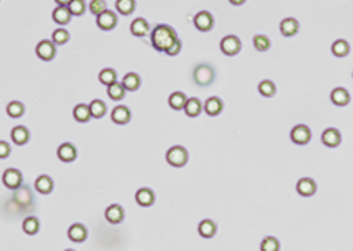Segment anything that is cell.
<instances>
[{"label": "cell", "mask_w": 353, "mask_h": 251, "mask_svg": "<svg viewBox=\"0 0 353 251\" xmlns=\"http://www.w3.org/2000/svg\"><path fill=\"white\" fill-rule=\"evenodd\" d=\"M177 40V34L173 27L167 24H158L150 33V42L155 50L165 51Z\"/></svg>", "instance_id": "1"}, {"label": "cell", "mask_w": 353, "mask_h": 251, "mask_svg": "<svg viewBox=\"0 0 353 251\" xmlns=\"http://www.w3.org/2000/svg\"><path fill=\"white\" fill-rule=\"evenodd\" d=\"M166 161L175 167H182L189 161V152L180 145L172 146L166 153Z\"/></svg>", "instance_id": "2"}, {"label": "cell", "mask_w": 353, "mask_h": 251, "mask_svg": "<svg viewBox=\"0 0 353 251\" xmlns=\"http://www.w3.org/2000/svg\"><path fill=\"white\" fill-rule=\"evenodd\" d=\"M193 78L196 81L197 85H202V87H207L208 84H211V81L214 80V71L210 65L207 64H202V65H197L193 71Z\"/></svg>", "instance_id": "3"}, {"label": "cell", "mask_w": 353, "mask_h": 251, "mask_svg": "<svg viewBox=\"0 0 353 251\" xmlns=\"http://www.w3.org/2000/svg\"><path fill=\"white\" fill-rule=\"evenodd\" d=\"M1 180H3V185L7 188V189H12V190H16L21 186L23 183V175L20 170L17 169H13V167H9L3 172V176H1Z\"/></svg>", "instance_id": "4"}, {"label": "cell", "mask_w": 353, "mask_h": 251, "mask_svg": "<svg viewBox=\"0 0 353 251\" xmlns=\"http://www.w3.org/2000/svg\"><path fill=\"white\" fill-rule=\"evenodd\" d=\"M220 48L226 56L233 57V56L240 53V50H241V42H240V39H238L237 36L230 34V36H226V37L221 40Z\"/></svg>", "instance_id": "5"}, {"label": "cell", "mask_w": 353, "mask_h": 251, "mask_svg": "<svg viewBox=\"0 0 353 251\" xmlns=\"http://www.w3.org/2000/svg\"><path fill=\"white\" fill-rule=\"evenodd\" d=\"M312 138V132L307 125H296L291 131V141L296 145H307Z\"/></svg>", "instance_id": "6"}, {"label": "cell", "mask_w": 353, "mask_h": 251, "mask_svg": "<svg viewBox=\"0 0 353 251\" xmlns=\"http://www.w3.org/2000/svg\"><path fill=\"white\" fill-rule=\"evenodd\" d=\"M37 57L43 61H50L56 57V44L51 40H43L36 47Z\"/></svg>", "instance_id": "7"}, {"label": "cell", "mask_w": 353, "mask_h": 251, "mask_svg": "<svg viewBox=\"0 0 353 251\" xmlns=\"http://www.w3.org/2000/svg\"><path fill=\"white\" fill-rule=\"evenodd\" d=\"M193 23H194L196 29L200 30V31H210L214 26V19H213L211 13H208L207 10H202L194 16Z\"/></svg>", "instance_id": "8"}, {"label": "cell", "mask_w": 353, "mask_h": 251, "mask_svg": "<svg viewBox=\"0 0 353 251\" xmlns=\"http://www.w3.org/2000/svg\"><path fill=\"white\" fill-rule=\"evenodd\" d=\"M316 189H318V188H316V183H315V180L311 179V177H302V179H299L298 183H296V192H298V194L304 196V197L313 196V194L316 193Z\"/></svg>", "instance_id": "9"}, {"label": "cell", "mask_w": 353, "mask_h": 251, "mask_svg": "<svg viewBox=\"0 0 353 251\" xmlns=\"http://www.w3.org/2000/svg\"><path fill=\"white\" fill-rule=\"evenodd\" d=\"M118 23L117 15L112 10H105L103 15L97 16V26L101 30H112Z\"/></svg>", "instance_id": "10"}, {"label": "cell", "mask_w": 353, "mask_h": 251, "mask_svg": "<svg viewBox=\"0 0 353 251\" xmlns=\"http://www.w3.org/2000/svg\"><path fill=\"white\" fill-rule=\"evenodd\" d=\"M342 142V135L336 128H328L322 133V144L328 148H336Z\"/></svg>", "instance_id": "11"}, {"label": "cell", "mask_w": 353, "mask_h": 251, "mask_svg": "<svg viewBox=\"0 0 353 251\" xmlns=\"http://www.w3.org/2000/svg\"><path fill=\"white\" fill-rule=\"evenodd\" d=\"M111 119L117 125H125L131 121V111L125 105H118L111 112Z\"/></svg>", "instance_id": "12"}, {"label": "cell", "mask_w": 353, "mask_h": 251, "mask_svg": "<svg viewBox=\"0 0 353 251\" xmlns=\"http://www.w3.org/2000/svg\"><path fill=\"white\" fill-rule=\"evenodd\" d=\"M68 238L74 241V243H83V241H85L87 240V237H88V230H87V227L84 226V224H81V223H75L73 224L70 229H68Z\"/></svg>", "instance_id": "13"}, {"label": "cell", "mask_w": 353, "mask_h": 251, "mask_svg": "<svg viewBox=\"0 0 353 251\" xmlns=\"http://www.w3.org/2000/svg\"><path fill=\"white\" fill-rule=\"evenodd\" d=\"M57 156L61 162H73L77 159V148L73 144L65 142L62 145H60L57 149Z\"/></svg>", "instance_id": "14"}, {"label": "cell", "mask_w": 353, "mask_h": 251, "mask_svg": "<svg viewBox=\"0 0 353 251\" xmlns=\"http://www.w3.org/2000/svg\"><path fill=\"white\" fill-rule=\"evenodd\" d=\"M135 200L139 206L149 207L155 203V193L149 188H142L135 194Z\"/></svg>", "instance_id": "15"}, {"label": "cell", "mask_w": 353, "mask_h": 251, "mask_svg": "<svg viewBox=\"0 0 353 251\" xmlns=\"http://www.w3.org/2000/svg\"><path fill=\"white\" fill-rule=\"evenodd\" d=\"M224 108V104L221 101L219 97H210L207 98L206 103H205V112H206L208 117H217L223 111Z\"/></svg>", "instance_id": "16"}, {"label": "cell", "mask_w": 353, "mask_h": 251, "mask_svg": "<svg viewBox=\"0 0 353 251\" xmlns=\"http://www.w3.org/2000/svg\"><path fill=\"white\" fill-rule=\"evenodd\" d=\"M331 101L338 106H345L351 103V94L346 88L338 87L331 92Z\"/></svg>", "instance_id": "17"}, {"label": "cell", "mask_w": 353, "mask_h": 251, "mask_svg": "<svg viewBox=\"0 0 353 251\" xmlns=\"http://www.w3.org/2000/svg\"><path fill=\"white\" fill-rule=\"evenodd\" d=\"M280 30L281 33H282V36H285V37H292V36H295V34L298 33V30H299V23H298V20L294 19V17L284 19V20L281 21Z\"/></svg>", "instance_id": "18"}, {"label": "cell", "mask_w": 353, "mask_h": 251, "mask_svg": "<svg viewBox=\"0 0 353 251\" xmlns=\"http://www.w3.org/2000/svg\"><path fill=\"white\" fill-rule=\"evenodd\" d=\"M71 12L68 9V6H57L54 10H53V20L60 24V26H65L70 23L71 20Z\"/></svg>", "instance_id": "19"}, {"label": "cell", "mask_w": 353, "mask_h": 251, "mask_svg": "<svg viewBox=\"0 0 353 251\" xmlns=\"http://www.w3.org/2000/svg\"><path fill=\"white\" fill-rule=\"evenodd\" d=\"M124 209L119 205H111L105 210V219L111 224H119L124 220Z\"/></svg>", "instance_id": "20"}, {"label": "cell", "mask_w": 353, "mask_h": 251, "mask_svg": "<svg viewBox=\"0 0 353 251\" xmlns=\"http://www.w3.org/2000/svg\"><path fill=\"white\" fill-rule=\"evenodd\" d=\"M34 188H36L37 192L42 193V194H48V193L53 192V189H54V182H53V179L50 176L42 175V176H39L36 179Z\"/></svg>", "instance_id": "21"}, {"label": "cell", "mask_w": 353, "mask_h": 251, "mask_svg": "<svg viewBox=\"0 0 353 251\" xmlns=\"http://www.w3.org/2000/svg\"><path fill=\"white\" fill-rule=\"evenodd\" d=\"M10 136L13 139L16 145H26L29 142L30 139V131L23 126V125H19V126H15L10 132Z\"/></svg>", "instance_id": "22"}, {"label": "cell", "mask_w": 353, "mask_h": 251, "mask_svg": "<svg viewBox=\"0 0 353 251\" xmlns=\"http://www.w3.org/2000/svg\"><path fill=\"white\" fill-rule=\"evenodd\" d=\"M202 109H205V105L202 104V101L199 98H189L187 103H186V106H185V112L187 117L190 118H196L202 114Z\"/></svg>", "instance_id": "23"}, {"label": "cell", "mask_w": 353, "mask_h": 251, "mask_svg": "<svg viewBox=\"0 0 353 251\" xmlns=\"http://www.w3.org/2000/svg\"><path fill=\"white\" fill-rule=\"evenodd\" d=\"M149 30H150V27H149L147 21L144 17H138L131 23V33L136 37H145V36H147Z\"/></svg>", "instance_id": "24"}, {"label": "cell", "mask_w": 353, "mask_h": 251, "mask_svg": "<svg viewBox=\"0 0 353 251\" xmlns=\"http://www.w3.org/2000/svg\"><path fill=\"white\" fill-rule=\"evenodd\" d=\"M197 230H199V234L202 237L211 238V237H214V234L217 233V224L213 222V220H210V219H205V220H202V222L199 223Z\"/></svg>", "instance_id": "25"}, {"label": "cell", "mask_w": 353, "mask_h": 251, "mask_svg": "<svg viewBox=\"0 0 353 251\" xmlns=\"http://www.w3.org/2000/svg\"><path fill=\"white\" fill-rule=\"evenodd\" d=\"M73 115L74 119L78 121V122H81V124H85V122H88L89 119L92 118L89 105H87V104H78V105L74 108Z\"/></svg>", "instance_id": "26"}, {"label": "cell", "mask_w": 353, "mask_h": 251, "mask_svg": "<svg viewBox=\"0 0 353 251\" xmlns=\"http://www.w3.org/2000/svg\"><path fill=\"white\" fill-rule=\"evenodd\" d=\"M331 50H332V54L335 56V57H339V59H343V57H346L349 53H351V45L349 43L346 42V40H336L332 47H331Z\"/></svg>", "instance_id": "27"}, {"label": "cell", "mask_w": 353, "mask_h": 251, "mask_svg": "<svg viewBox=\"0 0 353 251\" xmlns=\"http://www.w3.org/2000/svg\"><path fill=\"white\" fill-rule=\"evenodd\" d=\"M186 103H187V97H186L185 92L176 91V92L170 94V97H169V105H170L173 109H176V111L185 109Z\"/></svg>", "instance_id": "28"}, {"label": "cell", "mask_w": 353, "mask_h": 251, "mask_svg": "<svg viewBox=\"0 0 353 251\" xmlns=\"http://www.w3.org/2000/svg\"><path fill=\"white\" fill-rule=\"evenodd\" d=\"M122 84L126 91L133 92L141 87V77L136 74V73H128V74L124 77L122 80Z\"/></svg>", "instance_id": "29"}, {"label": "cell", "mask_w": 353, "mask_h": 251, "mask_svg": "<svg viewBox=\"0 0 353 251\" xmlns=\"http://www.w3.org/2000/svg\"><path fill=\"white\" fill-rule=\"evenodd\" d=\"M106 92H108V97H109L112 101H121V100L125 97L126 89H125L122 83H115V84H112V85L108 87Z\"/></svg>", "instance_id": "30"}, {"label": "cell", "mask_w": 353, "mask_h": 251, "mask_svg": "<svg viewBox=\"0 0 353 251\" xmlns=\"http://www.w3.org/2000/svg\"><path fill=\"white\" fill-rule=\"evenodd\" d=\"M98 78H100V81L103 83L104 85L109 87V85L117 83V71L114 68H104V70H101Z\"/></svg>", "instance_id": "31"}, {"label": "cell", "mask_w": 353, "mask_h": 251, "mask_svg": "<svg viewBox=\"0 0 353 251\" xmlns=\"http://www.w3.org/2000/svg\"><path fill=\"white\" fill-rule=\"evenodd\" d=\"M89 109H91L92 118L100 119L106 114V105L101 100H94L92 103L89 104Z\"/></svg>", "instance_id": "32"}, {"label": "cell", "mask_w": 353, "mask_h": 251, "mask_svg": "<svg viewBox=\"0 0 353 251\" xmlns=\"http://www.w3.org/2000/svg\"><path fill=\"white\" fill-rule=\"evenodd\" d=\"M39 229H40V222H39L37 217L31 216V217L24 219V222H23V230H24L26 234L34 236V234H37Z\"/></svg>", "instance_id": "33"}, {"label": "cell", "mask_w": 353, "mask_h": 251, "mask_svg": "<svg viewBox=\"0 0 353 251\" xmlns=\"http://www.w3.org/2000/svg\"><path fill=\"white\" fill-rule=\"evenodd\" d=\"M281 244L278 241V238L272 236H267L261 241V246H260V250L261 251H280Z\"/></svg>", "instance_id": "34"}, {"label": "cell", "mask_w": 353, "mask_h": 251, "mask_svg": "<svg viewBox=\"0 0 353 251\" xmlns=\"http://www.w3.org/2000/svg\"><path fill=\"white\" fill-rule=\"evenodd\" d=\"M115 6H117V10L121 15L128 16L133 13L136 3H135V0H117Z\"/></svg>", "instance_id": "35"}, {"label": "cell", "mask_w": 353, "mask_h": 251, "mask_svg": "<svg viewBox=\"0 0 353 251\" xmlns=\"http://www.w3.org/2000/svg\"><path fill=\"white\" fill-rule=\"evenodd\" d=\"M6 111H7V115H9V117L19 118V117H21V115L24 114V104L19 103V101H12V103H9Z\"/></svg>", "instance_id": "36"}, {"label": "cell", "mask_w": 353, "mask_h": 251, "mask_svg": "<svg viewBox=\"0 0 353 251\" xmlns=\"http://www.w3.org/2000/svg\"><path fill=\"white\" fill-rule=\"evenodd\" d=\"M275 84L272 83V81H270V80H264V81H261L260 84H258V91H260V94L263 95V97H274V94H275Z\"/></svg>", "instance_id": "37"}, {"label": "cell", "mask_w": 353, "mask_h": 251, "mask_svg": "<svg viewBox=\"0 0 353 251\" xmlns=\"http://www.w3.org/2000/svg\"><path fill=\"white\" fill-rule=\"evenodd\" d=\"M252 43H254V47H255L258 51H267V50L271 47L270 39H268L267 36H264V34H257V36H254Z\"/></svg>", "instance_id": "38"}, {"label": "cell", "mask_w": 353, "mask_h": 251, "mask_svg": "<svg viewBox=\"0 0 353 251\" xmlns=\"http://www.w3.org/2000/svg\"><path fill=\"white\" fill-rule=\"evenodd\" d=\"M68 9H70L73 16H83L87 10V4H85L84 0H73L68 4Z\"/></svg>", "instance_id": "39"}, {"label": "cell", "mask_w": 353, "mask_h": 251, "mask_svg": "<svg viewBox=\"0 0 353 251\" xmlns=\"http://www.w3.org/2000/svg\"><path fill=\"white\" fill-rule=\"evenodd\" d=\"M70 40V33L65 29H57L53 31V42L54 44H65Z\"/></svg>", "instance_id": "40"}, {"label": "cell", "mask_w": 353, "mask_h": 251, "mask_svg": "<svg viewBox=\"0 0 353 251\" xmlns=\"http://www.w3.org/2000/svg\"><path fill=\"white\" fill-rule=\"evenodd\" d=\"M89 12L92 13V15L95 16H100L103 15L104 12L106 10V1L105 0H92L91 3H89Z\"/></svg>", "instance_id": "41"}, {"label": "cell", "mask_w": 353, "mask_h": 251, "mask_svg": "<svg viewBox=\"0 0 353 251\" xmlns=\"http://www.w3.org/2000/svg\"><path fill=\"white\" fill-rule=\"evenodd\" d=\"M180 50H182V43H180V40L177 39L176 42L166 50V54H167V56H177V54L180 53Z\"/></svg>", "instance_id": "42"}, {"label": "cell", "mask_w": 353, "mask_h": 251, "mask_svg": "<svg viewBox=\"0 0 353 251\" xmlns=\"http://www.w3.org/2000/svg\"><path fill=\"white\" fill-rule=\"evenodd\" d=\"M9 155H10V145L6 141H1L0 142V158L6 159Z\"/></svg>", "instance_id": "43"}, {"label": "cell", "mask_w": 353, "mask_h": 251, "mask_svg": "<svg viewBox=\"0 0 353 251\" xmlns=\"http://www.w3.org/2000/svg\"><path fill=\"white\" fill-rule=\"evenodd\" d=\"M59 6H68L73 0H54Z\"/></svg>", "instance_id": "44"}, {"label": "cell", "mask_w": 353, "mask_h": 251, "mask_svg": "<svg viewBox=\"0 0 353 251\" xmlns=\"http://www.w3.org/2000/svg\"><path fill=\"white\" fill-rule=\"evenodd\" d=\"M244 1H246V0H230V3L234 4V6H241Z\"/></svg>", "instance_id": "45"}, {"label": "cell", "mask_w": 353, "mask_h": 251, "mask_svg": "<svg viewBox=\"0 0 353 251\" xmlns=\"http://www.w3.org/2000/svg\"><path fill=\"white\" fill-rule=\"evenodd\" d=\"M65 251H74V250H65Z\"/></svg>", "instance_id": "46"}]
</instances>
